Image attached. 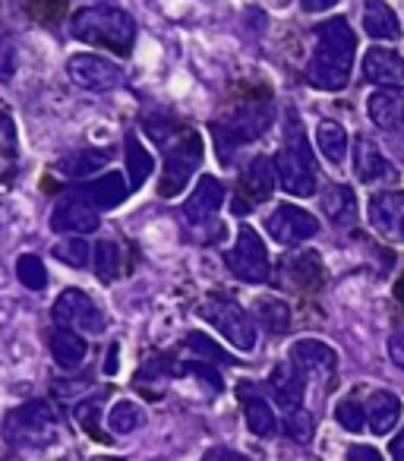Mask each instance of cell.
Segmentation results:
<instances>
[{
	"mask_svg": "<svg viewBox=\"0 0 404 461\" xmlns=\"http://www.w3.org/2000/svg\"><path fill=\"white\" fill-rule=\"evenodd\" d=\"M253 316H256L259 326H265L272 335H284L291 329V310L284 301H278V297H259L256 303H253Z\"/></svg>",
	"mask_w": 404,
	"mask_h": 461,
	"instance_id": "obj_30",
	"label": "cell"
},
{
	"mask_svg": "<svg viewBox=\"0 0 404 461\" xmlns=\"http://www.w3.org/2000/svg\"><path fill=\"white\" fill-rule=\"evenodd\" d=\"M16 161V130L7 114H0V177H10Z\"/></svg>",
	"mask_w": 404,
	"mask_h": 461,
	"instance_id": "obj_35",
	"label": "cell"
},
{
	"mask_svg": "<svg viewBox=\"0 0 404 461\" xmlns=\"http://www.w3.org/2000/svg\"><path fill=\"white\" fill-rule=\"evenodd\" d=\"M146 423V414L136 402H117L114 408L108 411V429L117 436H127L133 429H139Z\"/></svg>",
	"mask_w": 404,
	"mask_h": 461,
	"instance_id": "obj_33",
	"label": "cell"
},
{
	"mask_svg": "<svg viewBox=\"0 0 404 461\" xmlns=\"http://www.w3.org/2000/svg\"><path fill=\"white\" fill-rule=\"evenodd\" d=\"M199 165H202V136L196 130H184L165 149V171L158 177V196H180L186 190V184L193 180V174L199 171Z\"/></svg>",
	"mask_w": 404,
	"mask_h": 461,
	"instance_id": "obj_6",
	"label": "cell"
},
{
	"mask_svg": "<svg viewBox=\"0 0 404 461\" xmlns=\"http://www.w3.org/2000/svg\"><path fill=\"white\" fill-rule=\"evenodd\" d=\"M202 461H250V458L240 455V452H234V448H228V446H219V448H209Z\"/></svg>",
	"mask_w": 404,
	"mask_h": 461,
	"instance_id": "obj_43",
	"label": "cell"
},
{
	"mask_svg": "<svg viewBox=\"0 0 404 461\" xmlns=\"http://www.w3.org/2000/svg\"><path fill=\"white\" fill-rule=\"evenodd\" d=\"M345 461H382V455H379L373 446H351Z\"/></svg>",
	"mask_w": 404,
	"mask_h": 461,
	"instance_id": "obj_44",
	"label": "cell"
},
{
	"mask_svg": "<svg viewBox=\"0 0 404 461\" xmlns=\"http://www.w3.org/2000/svg\"><path fill=\"white\" fill-rule=\"evenodd\" d=\"M316 149H319L328 165H345L347 149H351L345 127L338 121H319L316 123Z\"/></svg>",
	"mask_w": 404,
	"mask_h": 461,
	"instance_id": "obj_29",
	"label": "cell"
},
{
	"mask_svg": "<svg viewBox=\"0 0 404 461\" xmlns=\"http://www.w3.org/2000/svg\"><path fill=\"white\" fill-rule=\"evenodd\" d=\"M366 215H370V224L379 238L391 240V244H404V193H373Z\"/></svg>",
	"mask_w": 404,
	"mask_h": 461,
	"instance_id": "obj_14",
	"label": "cell"
},
{
	"mask_svg": "<svg viewBox=\"0 0 404 461\" xmlns=\"http://www.w3.org/2000/svg\"><path fill=\"white\" fill-rule=\"evenodd\" d=\"M265 230L269 238L282 247H297L303 240H313L319 234V221L313 212L301 209V205L282 203L269 218H265Z\"/></svg>",
	"mask_w": 404,
	"mask_h": 461,
	"instance_id": "obj_11",
	"label": "cell"
},
{
	"mask_svg": "<svg viewBox=\"0 0 404 461\" xmlns=\"http://www.w3.org/2000/svg\"><path fill=\"white\" fill-rule=\"evenodd\" d=\"M284 429H288V436L291 439H297V442H307L310 439V433H313V420H310V414L303 408H297V411H291L288 417H284Z\"/></svg>",
	"mask_w": 404,
	"mask_h": 461,
	"instance_id": "obj_40",
	"label": "cell"
},
{
	"mask_svg": "<svg viewBox=\"0 0 404 461\" xmlns=\"http://www.w3.org/2000/svg\"><path fill=\"white\" fill-rule=\"evenodd\" d=\"M51 316L60 329H73L79 335H102L108 329V316L102 313V307L79 288L60 291V297L51 307Z\"/></svg>",
	"mask_w": 404,
	"mask_h": 461,
	"instance_id": "obj_9",
	"label": "cell"
},
{
	"mask_svg": "<svg viewBox=\"0 0 404 461\" xmlns=\"http://www.w3.org/2000/svg\"><path fill=\"white\" fill-rule=\"evenodd\" d=\"M269 389L284 414L303 408V389H307V383H303V373L297 370L291 360L288 364H278L275 370L269 373Z\"/></svg>",
	"mask_w": 404,
	"mask_h": 461,
	"instance_id": "obj_22",
	"label": "cell"
},
{
	"mask_svg": "<svg viewBox=\"0 0 404 461\" xmlns=\"http://www.w3.org/2000/svg\"><path fill=\"white\" fill-rule=\"evenodd\" d=\"M354 174H357V180L366 186H389V184H398V177H401L398 167L385 158L382 149L373 140H366V136L354 140Z\"/></svg>",
	"mask_w": 404,
	"mask_h": 461,
	"instance_id": "obj_13",
	"label": "cell"
},
{
	"mask_svg": "<svg viewBox=\"0 0 404 461\" xmlns=\"http://www.w3.org/2000/svg\"><path fill=\"white\" fill-rule=\"evenodd\" d=\"M275 161L265 158V155H256V158L247 165V171L240 174V186H238V199L234 203V212H247L250 205L265 203L275 190Z\"/></svg>",
	"mask_w": 404,
	"mask_h": 461,
	"instance_id": "obj_15",
	"label": "cell"
},
{
	"mask_svg": "<svg viewBox=\"0 0 404 461\" xmlns=\"http://www.w3.org/2000/svg\"><path fill=\"white\" fill-rule=\"evenodd\" d=\"M303 14H326V10L338 7V0H301Z\"/></svg>",
	"mask_w": 404,
	"mask_h": 461,
	"instance_id": "obj_45",
	"label": "cell"
},
{
	"mask_svg": "<svg viewBox=\"0 0 404 461\" xmlns=\"http://www.w3.org/2000/svg\"><path fill=\"white\" fill-rule=\"evenodd\" d=\"M354 54H357V35L345 16H332V20L319 23L313 58L307 64L310 86L322 92H341L351 79Z\"/></svg>",
	"mask_w": 404,
	"mask_h": 461,
	"instance_id": "obj_1",
	"label": "cell"
},
{
	"mask_svg": "<svg viewBox=\"0 0 404 461\" xmlns=\"http://www.w3.org/2000/svg\"><path fill=\"white\" fill-rule=\"evenodd\" d=\"M221 205H225V186H221V180L212 177V174H202L199 184L193 186L190 199L184 203V215L193 224H209L215 221Z\"/></svg>",
	"mask_w": 404,
	"mask_h": 461,
	"instance_id": "obj_18",
	"label": "cell"
},
{
	"mask_svg": "<svg viewBox=\"0 0 404 461\" xmlns=\"http://www.w3.org/2000/svg\"><path fill=\"white\" fill-rule=\"evenodd\" d=\"M389 357H391V364H395L398 370H404V326L391 332V339H389Z\"/></svg>",
	"mask_w": 404,
	"mask_h": 461,
	"instance_id": "obj_41",
	"label": "cell"
},
{
	"mask_svg": "<svg viewBox=\"0 0 404 461\" xmlns=\"http://www.w3.org/2000/svg\"><path fill=\"white\" fill-rule=\"evenodd\" d=\"M186 348H193L199 357H206V360H219V364H225V360H228V364H234V360L228 357V354L221 351V348L215 345L212 339H206L202 332H190V335H186Z\"/></svg>",
	"mask_w": 404,
	"mask_h": 461,
	"instance_id": "obj_39",
	"label": "cell"
},
{
	"mask_svg": "<svg viewBox=\"0 0 404 461\" xmlns=\"http://www.w3.org/2000/svg\"><path fill=\"white\" fill-rule=\"evenodd\" d=\"M67 77H70L73 86L85 92H114L117 86H123L121 64L102 58V54H73L67 60Z\"/></svg>",
	"mask_w": 404,
	"mask_h": 461,
	"instance_id": "obj_10",
	"label": "cell"
},
{
	"mask_svg": "<svg viewBox=\"0 0 404 461\" xmlns=\"http://www.w3.org/2000/svg\"><path fill=\"white\" fill-rule=\"evenodd\" d=\"M278 276H282V285H288V288H297V291L319 288L322 285L319 253H313V250L291 253V257H284L282 266H278Z\"/></svg>",
	"mask_w": 404,
	"mask_h": 461,
	"instance_id": "obj_19",
	"label": "cell"
},
{
	"mask_svg": "<svg viewBox=\"0 0 404 461\" xmlns=\"http://www.w3.org/2000/svg\"><path fill=\"white\" fill-rule=\"evenodd\" d=\"M366 114L385 133H401L404 130V92L376 89L366 98Z\"/></svg>",
	"mask_w": 404,
	"mask_h": 461,
	"instance_id": "obj_20",
	"label": "cell"
},
{
	"mask_svg": "<svg viewBox=\"0 0 404 461\" xmlns=\"http://www.w3.org/2000/svg\"><path fill=\"white\" fill-rule=\"evenodd\" d=\"M291 364L303 373V376L328 379L338 370V351L319 339H297L291 345Z\"/></svg>",
	"mask_w": 404,
	"mask_h": 461,
	"instance_id": "obj_16",
	"label": "cell"
},
{
	"mask_svg": "<svg viewBox=\"0 0 404 461\" xmlns=\"http://www.w3.org/2000/svg\"><path fill=\"white\" fill-rule=\"evenodd\" d=\"M4 439L13 448H45L58 442V417L48 402L20 404L4 420Z\"/></svg>",
	"mask_w": 404,
	"mask_h": 461,
	"instance_id": "obj_5",
	"label": "cell"
},
{
	"mask_svg": "<svg viewBox=\"0 0 404 461\" xmlns=\"http://www.w3.org/2000/svg\"><path fill=\"white\" fill-rule=\"evenodd\" d=\"M395 294H398V301H401V303H404V278H401V282H398V285H395Z\"/></svg>",
	"mask_w": 404,
	"mask_h": 461,
	"instance_id": "obj_48",
	"label": "cell"
},
{
	"mask_svg": "<svg viewBox=\"0 0 404 461\" xmlns=\"http://www.w3.org/2000/svg\"><path fill=\"white\" fill-rule=\"evenodd\" d=\"M127 190H130L127 177L117 171H108V174H98L95 184L85 186V196L95 203L98 212H108V209H117V205L127 199Z\"/></svg>",
	"mask_w": 404,
	"mask_h": 461,
	"instance_id": "obj_27",
	"label": "cell"
},
{
	"mask_svg": "<svg viewBox=\"0 0 404 461\" xmlns=\"http://www.w3.org/2000/svg\"><path fill=\"white\" fill-rule=\"evenodd\" d=\"M16 276H20V282L26 285L29 291H45V285H48V269L35 253H22V257L16 259Z\"/></svg>",
	"mask_w": 404,
	"mask_h": 461,
	"instance_id": "obj_34",
	"label": "cell"
},
{
	"mask_svg": "<svg viewBox=\"0 0 404 461\" xmlns=\"http://www.w3.org/2000/svg\"><path fill=\"white\" fill-rule=\"evenodd\" d=\"M335 420H338L347 433H360V429L366 427V408L354 395H347L345 402H338V408H335Z\"/></svg>",
	"mask_w": 404,
	"mask_h": 461,
	"instance_id": "obj_36",
	"label": "cell"
},
{
	"mask_svg": "<svg viewBox=\"0 0 404 461\" xmlns=\"http://www.w3.org/2000/svg\"><path fill=\"white\" fill-rule=\"evenodd\" d=\"M95 276L102 285H114L123 272V250L114 240H98L95 244Z\"/></svg>",
	"mask_w": 404,
	"mask_h": 461,
	"instance_id": "obj_32",
	"label": "cell"
},
{
	"mask_svg": "<svg viewBox=\"0 0 404 461\" xmlns=\"http://www.w3.org/2000/svg\"><path fill=\"white\" fill-rule=\"evenodd\" d=\"M196 316L202 322L215 329L221 339H228V345H234L238 351H253L256 348V326H253V316L247 313L240 303L234 301H202L196 307Z\"/></svg>",
	"mask_w": 404,
	"mask_h": 461,
	"instance_id": "obj_7",
	"label": "cell"
},
{
	"mask_svg": "<svg viewBox=\"0 0 404 461\" xmlns=\"http://www.w3.org/2000/svg\"><path fill=\"white\" fill-rule=\"evenodd\" d=\"M275 161V180L284 193L291 196H313L316 193V161L307 146L297 114L288 111V127H284V149L278 152Z\"/></svg>",
	"mask_w": 404,
	"mask_h": 461,
	"instance_id": "obj_3",
	"label": "cell"
},
{
	"mask_svg": "<svg viewBox=\"0 0 404 461\" xmlns=\"http://www.w3.org/2000/svg\"><path fill=\"white\" fill-rule=\"evenodd\" d=\"M389 452H391V458H395V461H404V429L395 436V439H391V448H389Z\"/></svg>",
	"mask_w": 404,
	"mask_h": 461,
	"instance_id": "obj_46",
	"label": "cell"
},
{
	"mask_svg": "<svg viewBox=\"0 0 404 461\" xmlns=\"http://www.w3.org/2000/svg\"><path fill=\"white\" fill-rule=\"evenodd\" d=\"M89 253H92V247L85 244L83 238H67V240H60V244L54 247V259L73 266V269H83V266L89 263Z\"/></svg>",
	"mask_w": 404,
	"mask_h": 461,
	"instance_id": "obj_37",
	"label": "cell"
},
{
	"mask_svg": "<svg viewBox=\"0 0 404 461\" xmlns=\"http://www.w3.org/2000/svg\"><path fill=\"white\" fill-rule=\"evenodd\" d=\"M364 77L370 79L376 89H395L404 92V54L391 51V48H370L364 54Z\"/></svg>",
	"mask_w": 404,
	"mask_h": 461,
	"instance_id": "obj_17",
	"label": "cell"
},
{
	"mask_svg": "<svg viewBox=\"0 0 404 461\" xmlns=\"http://www.w3.org/2000/svg\"><path fill=\"white\" fill-rule=\"evenodd\" d=\"M240 398H244V414H247V427H250V433L263 436V439H269V436L278 433V417L275 411H272V404L265 402L263 395H256V392H250V385H240Z\"/></svg>",
	"mask_w": 404,
	"mask_h": 461,
	"instance_id": "obj_25",
	"label": "cell"
},
{
	"mask_svg": "<svg viewBox=\"0 0 404 461\" xmlns=\"http://www.w3.org/2000/svg\"><path fill=\"white\" fill-rule=\"evenodd\" d=\"M102 224V212L95 209L85 193H73V196H64L51 212V230L58 234H70V238H83V234H92Z\"/></svg>",
	"mask_w": 404,
	"mask_h": 461,
	"instance_id": "obj_12",
	"label": "cell"
},
{
	"mask_svg": "<svg viewBox=\"0 0 404 461\" xmlns=\"http://www.w3.org/2000/svg\"><path fill=\"white\" fill-rule=\"evenodd\" d=\"M111 158H114L111 149H76V152L58 158L54 174L64 180H85V177H92V174L104 171V167L111 165Z\"/></svg>",
	"mask_w": 404,
	"mask_h": 461,
	"instance_id": "obj_21",
	"label": "cell"
},
{
	"mask_svg": "<svg viewBox=\"0 0 404 461\" xmlns=\"http://www.w3.org/2000/svg\"><path fill=\"white\" fill-rule=\"evenodd\" d=\"M85 354H89V345H85V339L79 332H73V329H60V326L51 332V357L58 366H64V370H76V366L85 360Z\"/></svg>",
	"mask_w": 404,
	"mask_h": 461,
	"instance_id": "obj_26",
	"label": "cell"
},
{
	"mask_svg": "<svg viewBox=\"0 0 404 461\" xmlns=\"http://www.w3.org/2000/svg\"><path fill=\"white\" fill-rule=\"evenodd\" d=\"M70 35L83 45L104 48L117 58H130L136 45V23L127 10L98 4V7H83L73 14Z\"/></svg>",
	"mask_w": 404,
	"mask_h": 461,
	"instance_id": "obj_2",
	"label": "cell"
},
{
	"mask_svg": "<svg viewBox=\"0 0 404 461\" xmlns=\"http://www.w3.org/2000/svg\"><path fill=\"white\" fill-rule=\"evenodd\" d=\"M123 155H127V177H130V190L146 184V177L152 174V155L146 152V146L139 142V136L130 133L123 142Z\"/></svg>",
	"mask_w": 404,
	"mask_h": 461,
	"instance_id": "obj_31",
	"label": "cell"
},
{
	"mask_svg": "<svg viewBox=\"0 0 404 461\" xmlns=\"http://www.w3.org/2000/svg\"><path fill=\"white\" fill-rule=\"evenodd\" d=\"M319 205L332 224H351L357 218V196H354L351 186H341V184L326 186Z\"/></svg>",
	"mask_w": 404,
	"mask_h": 461,
	"instance_id": "obj_28",
	"label": "cell"
},
{
	"mask_svg": "<svg viewBox=\"0 0 404 461\" xmlns=\"http://www.w3.org/2000/svg\"><path fill=\"white\" fill-rule=\"evenodd\" d=\"M225 266L231 269L234 278L247 285H265L272 278V263H269V250H265L263 238L256 234V228L250 224H240L238 240L234 247L225 253Z\"/></svg>",
	"mask_w": 404,
	"mask_h": 461,
	"instance_id": "obj_8",
	"label": "cell"
},
{
	"mask_svg": "<svg viewBox=\"0 0 404 461\" xmlns=\"http://www.w3.org/2000/svg\"><path fill=\"white\" fill-rule=\"evenodd\" d=\"M401 420V398L389 389H379L366 402V427L376 436H385L395 429V423Z\"/></svg>",
	"mask_w": 404,
	"mask_h": 461,
	"instance_id": "obj_24",
	"label": "cell"
},
{
	"mask_svg": "<svg viewBox=\"0 0 404 461\" xmlns=\"http://www.w3.org/2000/svg\"><path fill=\"white\" fill-rule=\"evenodd\" d=\"M272 123V104L269 102H244L231 108L225 117L212 123V136L219 142L221 161H231L234 152L247 142H256Z\"/></svg>",
	"mask_w": 404,
	"mask_h": 461,
	"instance_id": "obj_4",
	"label": "cell"
},
{
	"mask_svg": "<svg viewBox=\"0 0 404 461\" xmlns=\"http://www.w3.org/2000/svg\"><path fill=\"white\" fill-rule=\"evenodd\" d=\"M186 370L196 373L199 379H206V383L212 385V392H219V389H221V379H219V373H215L212 366H206V364H186Z\"/></svg>",
	"mask_w": 404,
	"mask_h": 461,
	"instance_id": "obj_42",
	"label": "cell"
},
{
	"mask_svg": "<svg viewBox=\"0 0 404 461\" xmlns=\"http://www.w3.org/2000/svg\"><path fill=\"white\" fill-rule=\"evenodd\" d=\"M364 32L373 41H398L401 39V20L385 0H364Z\"/></svg>",
	"mask_w": 404,
	"mask_h": 461,
	"instance_id": "obj_23",
	"label": "cell"
},
{
	"mask_svg": "<svg viewBox=\"0 0 404 461\" xmlns=\"http://www.w3.org/2000/svg\"><path fill=\"white\" fill-rule=\"evenodd\" d=\"M117 370V345H111L108 351V364H104V373H114Z\"/></svg>",
	"mask_w": 404,
	"mask_h": 461,
	"instance_id": "obj_47",
	"label": "cell"
},
{
	"mask_svg": "<svg viewBox=\"0 0 404 461\" xmlns=\"http://www.w3.org/2000/svg\"><path fill=\"white\" fill-rule=\"evenodd\" d=\"M29 14L45 26H54L67 14V0H29Z\"/></svg>",
	"mask_w": 404,
	"mask_h": 461,
	"instance_id": "obj_38",
	"label": "cell"
}]
</instances>
